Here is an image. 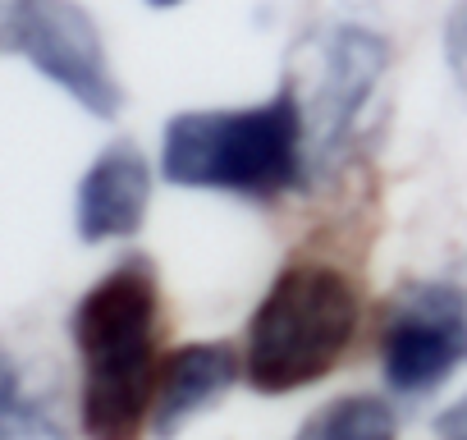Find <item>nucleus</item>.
Here are the masks:
<instances>
[{"mask_svg": "<svg viewBox=\"0 0 467 440\" xmlns=\"http://www.w3.org/2000/svg\"><path fill=\"white\" fill-rule=\"evenodd\" d=\"M69 335L83 367L78 426L88 440H142L156 399L161 285L151 257H119L74 308Z\"/></svg>", "mask_w": 467, "mask_h": 440, "instance_id": "f257e3e1", "label": "nucleus"}, {"mask_svg": "<svg viewBox=\"0 0 467 440\" xmlns=\"http://www.w3.org/2000/svg\"><path fill=\"white\" fill-rule=\"evenodd\" d=\"M161 174L174 188L271 202L307 183V120L294 88L239 110H183L165 124Z\"/></svg>", "mask_w": 467, "mask_h": 440, "instance_id": "f03ea898", "label": "nucleus"}, {"mask_svg": "<svg viewBox=\"0 0 467 440\" xmlns=\"http://www.w3.org/2000/svg\"><path fill=\"white\" fill-rule=\"evenodd\" d=\"M358 285L330 262H289L248 321L244 376L257 394H294L339 367L358 335Z\"/></svg>", "mask_w": 467, "mask_h": 440, "instance_id": "7ed1b4c3", "label": "nucleus"}, {"mask_svg": "<svg viewBox=\"0 0 467 440\" xmlns=\"http://www.w3.org/2000/svg\"><path fill=\"white\" fill-rule=\"evenodd\" d=\"M151 202V170L133 142H110L78 179L74 225L83 244H110L142 230Z\"/></svg>", "mask_w": 467, "mask_h": 440, "instance_id": "0eeeda50", "label": "nucleus"}, {"mask_svg": "<svg viewBox=\"0 0 467 440\" xmlns=\"http://www.w3.org/2000/svg\"><path fill=\"white\" fill-rule=\"evenodd\" d=\"M5 47H15L47 83L74 97L88 115L97 120L119 115L124 106L119 79L110 69L97 19L78 0H15Z\"/></svg>", "mask_w": 467, "mask_h": 440, "instance_id": "20e7f679", "label": "nucleus"}, {"mask_svg": "<svg viewBox=\"0 0 467 440\" xmlns=\"http://www.w3.org/2000/svg\"><path fill=\"white\" fill-rule=\"evenodd\" d=\"M244 376V362L229 344H179L161 358L156 399H151V435L174 440L197 413L229 394V385Z\"/></svg>", "mask_w": 467, "mask_h": 440, "instance_id": "6e6552de", "label": "nucleus"}, {"mask_svg": "<svg viewBox=\"0 0 467 440\" xmlns=\"http://www.w3.org/2000/svg\"><path fill=\"white\" fill-rule=\"evenodd\" d=\"M389 69V42L362 24L330 28L321 47V83L303 106L307 120V183L321 179L348 147L358 115L367 110L380 74Z\"/></svg>", "mask_w": 467, "mask_h": 440, "instance_id": "423d86ee", "label": "nucleus"}, {"mask_svg": "<svg viewBox=\"0 0 467 440\" xmlns=\"http://www.w3.org/2000/svg\"><path fill=\"white\" fill-rule=\"evenodd\" d=\"M467 362V294L444 280H417L394 294L380 326V367L389 390L431 394Z\"/></svg>", "mask_w": 467, "mask_h": 440, "instance_id": "39448f33", "label": "nucleus"}, {"mask_svg": "<svg viewBox=\"0 0 467 440\" xmlns=\"http://www.w3.org/2000/svg\"><path fill=\"white\" fill-rule=\"evenodd\" d=\"M444 60H449V74L458 79V88L467 92V0H458L444 24Z\"/></svg>", "mask_w": 467, "mask_h": 440, "instance_id": "9b49d317", "label": "nucleus"}, {"mask_svg": "<svg viewBox=\"0 0 467 440\" xmlns=\"http://www.w3.org/2000/svg\"><path fill=\"white\" fill-rule=\"evenodd\" d=\"M151 10H174V5H183V0H147Z\"/></svg>", "mask_w": 467, "mask_h": 440, "instance_id": "4468645a", "label": "nucleus"}, {"mask_svg": "<svg viewBox=\"0 0 467 440\" xmlns=\"http://www.w3.org/2000/svg\"><path fill=\"white\" fill-rule=\"evenodd\" d=\"M0 440H69L56 403L28 381L5 344H0Z\"/></svg>", "mask_w": 467, "mask_h": 440, "instance_id": "1a4fd4ad", "label": "nucleus"}, {"mask_svg": "<svg viewBox=\"0 0 467 440\" xmlns=\"http://www.w3.org/2000/svg\"><path fill=\"white\" fill-rule=\"evenodd\" d=\"M10 15H15V0H0V47L10 37Z\"/></svg>", "mask_w": 467, "mask_h": 440, "instance_id": "ddd939ff", "label": "nucleus"}, {"mask_svg": "<svg viewBox=\"0 0 467 440\" xmlns=\"http://www.w3.org/2000/svg\"><path fill=\"white\" fill-rule=\"evenodd\" d=\"M294 440H399V413L380 394H344L326 403Z\"/></svg>", "mask_w": 467, "mask_h": 440, "instance_id": "9d476101", "label": "nucleus"}, {"mask_svg": "<svg viewBox=\"0 0 467 440\" xmlns=\"http://www.w3.org/2000/svg\"><path fill=\"white\" fill-rule=\"evenodd\" d=\"M431 426H435L440 440H467V390H462L449 408H440Z\"/></svg>", "mask_w": 467, "mask_h": 440, "instance_id": "f8f14e48", "label": "nucleus"}]
</instances>
